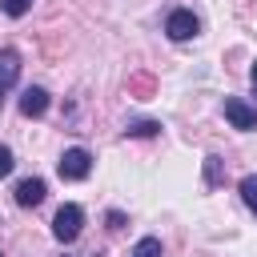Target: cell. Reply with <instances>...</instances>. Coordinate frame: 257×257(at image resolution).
Listing matches in <instances>:
<instances>
[{
	"mask_svg": "<svg viewBox=\"0 0 257 257\" xmlns=\"http://www.w3.org/2000/svg\"><path fill=\"white\" fill-rule=\"evenodd\" d=\"M80 225H84V209L80 205H60L56 217H52V237L60 245H68V241L80 237Z\"/></svg>",
	"mask_w": 257,
	"mask_h": 257,
	"instance_id": "obj_1",
	"label": "cell"
},
{
	"mask_svg": "<svg viewBox=\"0 0 257 257\" xmlns=\"http://www.w3.org/2000/svg\"><path fill=\"white\" fill-rule=\"evenodd\" d=\"M56 173L64 177V181H84L88 173H92V153L88 149H64V157L56 161Z\"/></svg>",
	"mask_w": 257,
	"mask_h": 257,
	"instance_id": "obj_2",
	"label": "cell"
},
{
	"mask_svg": "<svg viewBox=\"0 0 257 257\" xmlns=\"http://www.w3.org/2000/svg\"><path fill=\"white\" fill-rule=\"evenodd\" d=\"M197 28H201V20H197L189 8H173V12H169V20H165L169 40H193V36H197Z\"/></svg>",
	"mask_w": 257,
	"mask_h": 257,
	"instance_id": "obj_3",
	"label": "cell"
},
{
	"mask_svg": "<svg viewBox=\"0 0 257 257\" xmlns=\"http://www.w3.org/2000/svg\"><path fill=\"white\" fill-rule=\"evenodd\" d=\"M225 120H229L233 128L249 133V128H257V108H253V104H245L241 96H225Z\"/></svg>",
	"mask_w": 257,
	"mask_h": 257,
	"instance_id": "obj_4",
	"label": "cell"
},
{
	"mask_svg": "<svg viewBox=\"0 0 257 257\" xmlns=\"http://www.w3.org/2000/svg\"><path fill=\"white\" fill-rule=\"evenodd\" d=\"M44 193H48V185H44L40 177H24V181L16 185V205H20V209H32V205L44 201Z\"/></svg>",
	"mask_w": 257,
	"mask_h": 257,
	"instance_id": "obj_5",
	"label": "cell"
},
{
	"mask_svg": "<svg viewBox=\"0 0 257 257\" xmlns=\"http://www.w3.org/2000/svg\"><path fill=\"white\" fill-rule=\"evenodd\" d=\"M16 76H20V52L16 48H0V100L16 84Z\"/></svg>",
	"mask_w": 257,
	"mask_h": 257,
	"instance_id": "obj_6",
	"label": "cell"
},
{
	"mask_svg": "<svg viewBox=\"0 0 257 257\" xmlns=\"http://www.w3.org/2000/svg\"><path fill=\"white\" fill-rule=\"evenodd\" d=\"M20 112H24V116H44V112H48V92H44L40 84L24 88V92H20Z\"/></svg>",
	"mask_w": 257,
	"mask_h": 257,
	"instance_id": "obj_7",
	"label": "cell"
},
{
	"mask_svg": "<svg viewBox=\"0 0 257 257\" xmlns=\"http://www.w3.org/2000/svg\"><path fill=\"white\" fill-rule=\"evenodd\" d=\"M241 201H245V205H249V213L257 217V173L241 177Z\"/></svg>",
	"mask_w": 257,
	"mask_h": 257,
	"instance_id": "obj_8",
	"label": "cell"
},
{
	"mask_svg": "<svg viewBox=\"0 0 257 257\" xmlns=\"http://www.w3.org/2000/svg\"><path fill=\"white\" fill-rule=\"evenodd\" d=\"M128 257H161V241H157V237H141Z\"/></svg>",
	"mask_w": 257,
	"mask_h": 257,
	"instance_id": "obj_9",
	"label": "cell"
},
{
	"mask_svg": "<svg viewBox=\"0 0 257 257\" xmlns=\"http://www.w3.org/2000/svg\"><path fill=\"white\" fill-rule=\"evenodd\" d=\"M124 133H128V137H157V133H161V124H157V120H133Z\"/></svg>",
	"mask_w": 257,
	"mask_h": 257,
	"instance_id": "obj_10",
	"label": "cell"
},
{
	"mask_svg": "<svg viewBox=\"0 0 257 257\" xmlns=\"http://www.w3.org/2000/svg\"><path fill=\"white\" fill-rule=\"evenodd\" d=\"M0 8H4L8 16H24V12L32 8V0H0Z\"/></svg>",
	"mask_w": 257,
	"mask_h": 257,
	"instance_id": "obj_11",
	"label": "cell"
},
{
	"mask_svg": "<svg viewBox=\"0 0 257 257\" xmlns=\"http://www.w3.org/2000/svg\"><path fill=\"white\" fill-rule=\"evenodd\" d=\"M217 177H221V157H205V181L217 185Z\"/></svg>",
	"mask_w": 257,
	"mask_h": 257,
	"instance_id": "obj_12",
	"label": "cell"
},
{
	"mask_svg": "<svg viewBox=\"0 0 257 257\" xmlns=\"http://www.w3.org/2000/svg\"><path fill=\"white\" fill-rule=\"evenodd\" d=\"M12 165H16V161H12V149H8V145H0V177H8V173H12Z\"/></svg>",
	"mask_w": 257,
	"mask_h": 257,
	"instance_id": "obj_13",
	"label": "cell"
},
{
	"mask_svg": "<svg viewBox=\"0 0 257 257\" xmlns=\"http://www.w3.org/2000/svg\"><path fill=\"white\" fill-rule=\"evenodd\" d=\"M120 225H124V213L112 209V213H108V229H120Z\"/></svg>",
	"mask_w": 257,
	"mask_h": 257,
	"instance_id": "obj_14",
	"label": "cell"
},
{
	"mask_svg": "<svg viewBox=\"0 0 257 257\" xmlns=\"http://www.w3.org/2000/svg\"><path fill=\"white\" fill-rule=\"evenodd\" d=\"M253 84H257V60H253Z\"/></svg>",
	"mask_w": 257,
	"mask_h": 257,
	"instance_id": "obj_15",
	"label": "cell"
}]
</instances>
